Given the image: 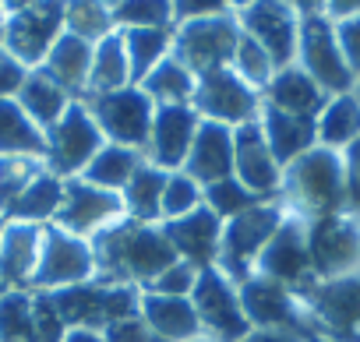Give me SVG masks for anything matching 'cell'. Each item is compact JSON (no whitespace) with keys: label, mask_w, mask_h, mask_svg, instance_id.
I'll return each mask as SVG.
<instances>
[{"label":"cell","mask_w":360,"mask_h":342,"mask_svg":"<svg viewBox=\"0 0 360 342\" xmlns=\"http://www.w3.org/2000/svg\"><path fill=\"white\" fill-rule=\"evenodd\" d=\"M141 321L152 328L162 342H191L198 338L202 324L195 314L191 296H162V293H141Z\"/></svg>","instance_id":"25"},{"label":"cell","mask_w":360,"mask_h":342,"mask_svg":"<svg viewBox=\"0 0 360 342\" xmlns=\"http://www.w3.org/2000/svg\"><path fill=\"white\" fill-rule=\"evenodd\" d=\"M237 296H240V307H244V317L251 321V328L283 331L297 342H307L314 335L297 293L286 289L283 282H272L265 275H251L237 286Z\"/></svg>","instance_id":"6"},{"label":"cell","mask_w":360,"mask_h":342,"mask_svg":"<svg viewBox=\"0 0 360 342\" xmlns=\"http://www.w3.org/2000/svg\"><path fill=\"white\" fill-rule=\"evenodd\" d=\"M202 205V188L188 173H169L162 191V219H180Z\"/></svg>","instance_id":"43"},{"label":"cell","mask_w":360,"mask_h":342,"mask_svg":"<svg viewBox=\"0 0 360 342\" xmlns=\"http://www.w3.org/2000/svg\"><path fill=\"white\" fill-rule=\"evenodd\" d=\"M166 240L173 244L180 261H191L195 268H212L219 258V240H223V219L198 205L195 212L180 216V219H166L162 226Z\"/></svg>","instance_id":"20"},{"label":"cell","mask_w":360,"mask_h":342,"mask_svg":"<svg viewBox=\"0 0 360 342\" xmlns=\"http://www.w3.org/2000/svg\"><path fill=\"white\" fill-rule=\"evenodd\" d=\"M184 173L198 188H209L216 180L233 177V127L216 124V120H202L195 131L191 152L184 159Z\"/></svg>","instance_id":"21"},{"label":"cell","mask_w":360,"mask_h":342,"mask_svg":"<svg viewBox=\"0 0 360 342\" xmlns=\"http://www.w3.org/2000/svg\"><path fill=\"white\" fill-rule=\"evenodd\" d=\"M166 180L169 173L159 166H148L141 162L134 169V177L127 180V188L120 191V202H124V212L138 223H155L162 219V191H166Z\"/></svg>","instance_id":"28"},{"label":"cell","mask_w":360,"mask_h":342,"mask_svg":"<svg viewBox=\"0 0 360 342\" xmlns=\"http://www.w3.org/2000/svg\"><path fill=\"white\" fill-rule=\"evenodd\" d=\"M360 138V99L353 92L332 96L318 113V141L325 148H349Z\"/></svg>","instance_id":"32"},{"label":"cell","mask_w":360,"mask_h":342,"mask_svg":"<svg viewBox=\"0 0 360 342\" xmlns=\"http://www.w3.org/2000/svg\"><path fill=\"white\" fill-rule=\"evenodd\" d=\"M314 335L332 342H360V275L318 279L297 293Z\"/></svg>","instance_id":"3"},{"label":"cell","mask_w":360,"mask_h":342,"mask_svg":"<svg viewBox=\"0 0 360 342\" xmlns=\"http://www.w3.org/2000/svg\"><path fill=\"white\" fill-rule=\"evenodd\" d=\"M4 293H8V282H4V279H0V296H4Z\"/></svg>","instance_id":"59"},{"label":"cell","mask_w":360,"mask_h":342,"mask_svg":"<svg viewBox=\"0 0 360 342\" xmlns=\"http://www.w3.org/2000/svg\"><path fill=\"white\" fill-rule=\"evenodd\" d=\"M356 15H360V0H325L328 22H342V18H356Z\"/></svg>","instance_id":"51"},{"label":"cell","mask_w":360,"mask_h":342,"mask_svg":"<svg viewBox=\"0 0 360 342\" xmlns=\"http://www.w3.org/2000/svg\"><path fill=\"white\" fill-rule=\"evenodd\" d=\"M173 18V0H120L113 11V25L127 29H166Z\"/></svg>","instance_id":"42"},{"label":"cell","mask_w":360,"mask_h":342,"mask_svg":"<svg viewBox=\"0 0 360 342\" xmlns=\"http://www.w3.org/2000/svg\"><path fill=\"white\" fill-rule=\"evenodd\" d=\"M297 57H300V71H307L321 92L328 96H346L353 92V71L339 50L335 39V25L325 15H307L297 25Z\"/></svg>","instance_id":"8"},{"label":"cell","mask_w":360,"mask_h":342,"mask_svg":"<svg viewBox=\"0 0 360 342\" xmlns=\"http://www.w3.org/2000/svg\"><path fill=\"white\" fill-rule=\"evenodd\" d=\"M85 110L92 113L96 127L110 138V145H124V148L148 145L155 106L141 88H117V92L89 96Z\"/></svg>","instance_id":"10"},{"label":"cell","mask_w":360,"mask_h":342,"mask_svg":"<svg viewBox=\"0 0 360 342\" xmlns=\"http://www.w3.org/2000/svg\"><path fill=\"white\" fill-rule=\"evenodd\" d=\"M230 4H237V8H240V11H244V8H248V4H255V0H230Z\"/></svg>","instance_id":"56"},{"label":"cell","mask_w":360,"mask_h":342,"mask_svg":"<svg viewBox=\"0 0 360 342\" xmlns=\"http://www.w3.org/2000/svg\"><path fill=\"white\" fill-rule=\"evenodd\" d=\"M240 25L255 43L265 46L276 71L290 67V60L297 57V25H300L290 4H283V0H255L240 11Z\"/></svg>","instance_id":"18"},{"label":"cell","mask_w":360,"mask_h":342,"mask_svg":"<svg viewBox=\"0 0 360 342\" xmlns=\"http://www.w3.org/2000/svg\"><path fill=\"white\" fill-rule=\"evenodd\" d=\"M103 4H120V0H103Z\"/></svg>","instance_id":"60"},{"label":"cell","mask_w":360,"mask_h":342,"mask_svg":"<svg viewBox=\"0 0 360 342\" xmlns=\"http://www.w3.org/2000/svg\"><path fill=\"white\" fill-rule=\"evenodd\" d=\"M25 78H29V67L22 60H15L11 53H0V99L22 92Z\"/></svg>","instance_id":"49"},{"label":"cell","mask_w":360,"mask_h":342,"mask_svg":"<svg viewBox=\"0 0 360 342\" xmlns=\"http://www.w3.org/2000/svg\"><path fill=\"white\" fill-rule=\"evenodd\" d=\"M127 81H131V67H127V50H124V36L110 32L106 39H99V43L92 46L89 96L127 88Z\"/></svg>","instance_id":"31"},{"label":"cell","mask_w":360,"mask_h":342,"mask_svg":"<svg viewBox=\"0 0 360 342\" xmlns=\"http://www.w3.org/2000/svg\"><path fill=\"white\" fill-rule=\"evenodd\" d=\"M240 342H297V338H290V335H283V331H262V328H251Z\"/></svg>","instance_id":"53"},{"label":"cell","mask_w":360,"mask_h":342,"mask_svg":"<svg viewBox=\"0 0 360 342\" xmlns=\"http://www.w3.org/2000/svg\"><path fill=\"white\" fill-rule=\"evenodd\" d=\"M191 342H212V338H191Z\"/></svg>","instance_id":"61"},{"label":"cell","mask_w":360,"mask_h":342,"mask_svg":"<svg viewBox=\"0 0 360 342\" xmlns=\"http://www.w3.org/2000/svg\"><path fill=\"white\" fill-rule=\"evenodd\" d=\"M293 209L300 216L321 219V216H339L346 212V169H342V155L314 145L311 152H304L297 162L286 166V180H283Z\"/></svg>","instance_id":"2"},{"label":"cell","mask_w":360,"mask_h":342,"mask_svg":"<svg viewBox=\"0 0 360 342\" xmlns=\"http://www.w3.org/2000/svg\"><path fill=\"white\" fill-rule=\"evenodd\" d=\"M202 198H205V209H212L219 219H233V216H240V212H248L262 202L237 177H226V180H216V184L202 188Z\"/></svg>","instance_id":"40"},{"label":"cell","mask_w":360,"mask_h":342,"mask_svg":"<svg viewBox=\"0 0 360 342\" xmlns=\"http://www.w3.org/2000/svg\"><path fill=\"white\" fill-rule=\"evenodd\" d=\"M43 173L32 155H0V219L11 216L25 188Z\"/></svg>","instance_id":"38"},{"label":"cell","mask_w":360,"mask_h":342,"mask_svg":"<svg viewBox=\"0 0 360 342\" xmlns=\"http://www.w3.org/2000/svg\"><path fill=\"white\" fill-rule=\"evenodd\" d=\"M141 92L159 106H184L195 96V74L176 57H166L159 67L148 71V78L141 81Z\"/></svg>","instance_id":"35"},{"label":"cell","mask_w":360,"mask_h":342,"mask_svg":"<svg viewBox=\"0 0 360 342\" xmlns=\"http://www.w3.org/2000/svg\"><path fill=\"white\" fill-rule=\"evenodd\" d=\"M353 96H356V99H360V78H356V81H353Z\"/></svg>","instance_id":"58"},{"label":"cell","mask_w":360,"mask_h":342,"mask_svg":"<svg viewBox=\"0 0 360 342\" xmlns=\"http://www.w3.org/2000/svg\"><path fill=\"white\" fill-rule=\"evenodd\" d=\"M18 106L29 113V120H32L39 131H46V127H53V124L68 113L71 99H68V92H64L53 78H46V74L39 71V74H29V78H25V85H22V92H18Z\"/></svg>","instance_id":"30"},{"label":"cell","mask_w":360,"mask_h":342,"mask_svg":"<svg viewBox=\"0 0 360 342\" xmlns=\"http://www.w3.org/2000/svg\"><path fill=\"white\" fill-rule=\"evenodd\" d=\"M64 335H68V324L57 314L53 296L36 289L32 293V335H29V342H64Z\"/></svg>","instance_id":"44"},{"label":"cell","mask_w":360,"mask_h":342,"mask_svg":"<svg viewBox=\"0 0 360 342\" xmlns=\"http://www.w3.org/2000/svg\"><path fill=\"white\" fill-rule=\"evenodd\" d=\"M103 148V131L96 127L92 113L82 103H71L68 113L50 127L46 134V159H50V173L57 177H75L85 173V166L96 159Z\"/></svg>","instance_id":"13"},{"label":"cell","mask_w":360,"mask_h":342,"mask_svg":"<svg viewBox=\"0 0 360 342\" xmlns=\"http://www.w3.org/2000/svg\"><path fill=\"white\" fill-rule=\"evenodd\" d=\"M169 43H173V39H169L166 29H127V32H124V50H127L131 81H145L148 71L166 60Z\"/></svg>","instance_id":"36"},{"label":"cell","mask_w":360,"mask_h":342,"mask_svg":"<svg viewBox=\"0 0 360 342\" xmlns=\"http://www.w3.org/2000/svg\"><path fill=\"white\" fill-rule=\"evenodd\" d=\"M120 212H124V202L117 191H103V188L75 177V180H64V202H60L53 226H60L75 237H96L99 230L117 223Z\"/></svg>","instance_id":"17"},{"label":"cell","mask_w":360,"mask_h":342,"mask_svg":"<svg viewBox=\"0 0 360 342\" xmlns=\"http://www.w3.org/2000/svg\"><path fill=\"white\" fill-rule=\"evenodd\" d=\"M191 303H195L202 331H209L212 342H240L251 331V321L244 317V307H240L233 282L216 265L198 272V282L191 289Z\"/></svg>","instance_id":"11"},{"label":"cell","mask_w":360,"mask_h":342,"mask_svg":"<svg viewBox=\"0 0 360 342\" xmlns=\"http://www.w3.org/2000/svg\"><path fill=\"white\" fill-rule=\"evenodd\" d=\"M89 244L96 254V282L110 286H148L162 268L176 261V251L166 240L162 226L138 219H117Z\"/></svg>","instance_id":"1"},{"label":"cell","mask_w":360,"mask_h":342,"mask_svg":"<svg viewBox=\"0 0 360 342\" xmlns=\"http://www.w3.org/2000/svg\"><path fill=\"white\" fill-rule=\"evenodd\" d=\"M297 11V18H307V15H325V0H283Z\"/></svg>","instance_id":"52"},{"label":"cell","mask_w":360,"mask_h":342,"mask_svg":"<svg viewBox=\"0 0 360 342\" xmlns=\"http://www.w3.org/2000/svg\"><path fill=\"white\" fill-rule=\"evenodd\" d=\"M332 25H335V39H339V50H342L353 78H360V15L356 18L332 22Z\"/></svg>","instance_id":"47"},{"label":"cell","mask_w":360,"mask_h":342,"mask_svg":"<svg viewBox=\"0 0 360 342\" xmlns=\"http://www.w3.org/2000/svg\"><path fill=\"white\" fill-rule=\"evenodd\" d=\"M237 39H240L237 18H230V15L195 18V22H184L180 32L173 36V57L198 78L216 67H226L233 60Z\"/></svg>","instance_id":"9"},{"label":"cell","mask_w":360,"mask_h":342,"mask_svg":"<svg viewBox=\"0 0 360 342\" xmlns=\"http://www.w3.org/2000/svg\"><path fill=\"white\" fill-rule=\"evenodd\" d=\"M39 244H43V226L15 223V219L4 223V233H0V279L8 282V289H25L32 282Z\"/></svg>","instance_id":"24"},{"label":"cell","mask_w":360,"mask_h":342,"mask_svg":"<svg viewBox=\"0 0 360 342\" xmlns=\"http://www.w3.org/2000/svg\"><path fill=\"white\" fill-rule=\"evenodd\" d=\"M342 169H346V216L360 223V138L346 148Z\"/></svg>","instance_id":"46"},{"label":"cell","mask_w":360,"mask_h":342,"mask_svg":"<svg viewBox=\"0 0 360 342\" xmlns=\"http://www.w3.org/2000/svg\"><path fill=\"white\" fill-rule=\"evenodd\" d=\"M233 177L258 198H272L276 191H283V166L272 159L258 120L233 131Z\"/></svg>","instance_id":"19"},{"label":"cell","mask_w":360,"mask_h":342,"mask_svg":"<svg viewBox=\"0 0 360 342\" xmlns=\"http://www.w3.org/2000/svg\"><path fill=\"white\" fill-rule=\"evenodd\" d=\"M307 342H332V338H325V335H311Z\"/></svg>","instance_id":"57"},{"label":"cell","mask_w":360,"mask_h":342,"mask_svg":"<svg viewBox=\"0 0 360 342\" xmlns=\"http://www.w3.org/2000/svg\"><path fill=\"white\" fill-rule=\"evenodd\" d=\"M32 335V293L8 289L0 296V342H29Z\"/></svg>","instance_id":"39"},{"label":"cell","mask_w":360,"mask_h":342,"mask_svg":"<svg viewBox=\"0 0 360 342\" xmlns=\"http://www.w3.org/2000/svg\"><path fill=\"white\" fill-rule=\"evenodd\" d=\"M307 254L314 279H339L360 265V223L346 212L307 223Z\"/></svg>","instance_id":"12"},{"label":"cell","mask_w":360,"mask_h":342,"mask_svg":"<svg viewBox=\"0 0 360 342\" xmlns=\"http://www.w3.org/2000/svg\"><path fill=\"white\" fill-rule=\"evenodd\" d=\"M64 342H106L103 331H92V328H68Z\"/></svg>","instance_id":"54"},{"label":"cell","mask_w":360,"mask_h":342,"mask_svg":"<svg viewBox=\"0 0 360 342\" xmlns=\"http://www.w3.org/2000/svg\"><path fill=\"white\" fill-rule=\"evenodd\" d=\"M64 4L68 0H36V4L15 11L4 25V46L22 64H39L53 50L64 29Z\"/></svg>","instance_id":"16"},{"label":"cell","mask_w":360,"mask_h":342,"mask_svg":"<svg viewBox=\"0 0 360 342\" xmlns=\"http://www.w3.org/2000/svg\"><path fill=\"white\" fill-rule=\"evenodd\" d=\"M226 0H173V18L180 22H195V18H212L223 15Z\"/></svg>","instance_id":"50"},{"label":"cell","mask_w":360,"mask_h":342,"mask_svg":"<svg viewBox=\"0 0 360 342\" xmlns=\"http://www.w3.org/2000/svg\"><path fill=\"white\" fill-rule=\"evenodd\" d=\"M198 131V113L191 106H159L152 117V134H148V148L159 169H176L184 166L191 141Z\"/></svg>","instance_id":"22"},{"label":"cell","mask_w":360,"mask_h":342,"mask_svg":"<svg viewBox=\"0 0 360 342\" xmlns=\"http://www.w3.org/2000/svg\"><path fill=\"white\" fill-rule=\"evenodd\" d=\"M53 307L64 317L68 328H92L103 331L113 321L134 317L141 310V289L138 286H110V282H82L68 289H53Z\"/></svg>","instance_id":"4"},{"label":"cell","mask_w":360,"mask_h":342,"mask_svg":"<svg viewBox=\"0 0 360 342\" xmlns=\"http://www.w3.org/2000/svg\"><path fill=\"white\" fill-rule=\"evenodd\" d=\"M96 279V254L92 244L85 237H75L60 226H46L43 230V244H39V261L32 272V289L39 293H53V289H68V286H82Z\"/></svg>","instance_id":"7"},{"label":"cell","mask_w":360,"mask_h":342,"mask_svg":"<svg viewBox=\"0 0 360 342\" xmlns=\"http://www.w3.org/2000/svg\"><path fill=\"white\" fill-rule=\"evenodd\" d=\"M138 166H141L138 148L103 145V148L96 152V159L85 166V177H82V180H89V184H96V188H103V191H124Z\"/></svg>","instance_id":"33"},{"label":"cell","mask_w":360,"mask_h":342,"mask_svg":"<svg viewBox=\"0 0 360 342\" xmlns=\"http://www.w3.org/2000/svg\"><path fill=\"white\" fill-rule=\"evenodd\" d=\"M195 110H202L209 120L216 124H251L262 110V99L255 96V88L230 67H216L209 74H198L195 78V96H191Z\"/></svg>","instance_id":"15"},{"label":"cell","mask_w":360,"mask_h":342,"mask_svg":"<svg viewBox=\"0 0 360 342\" xmlns=\"http://www.w3.org/2000/svg\"><path fill=\"white\" fill-rule=\"evenodd\" d=\"M233 64H237V74L251 85V88H265L276 74V64L272 57L265 53L262 43H255L244 29H240V39H237V50H233Z\"/></svg>","instance_id":"41"},{"label":"cell","mask_w":360,"mask_h":342,"mask_svg":"<svg viewBox=\"0 0 360 342\" xmlns=\"http://www.w3.org/2000/svg\"><path fill=\"white\" fill-rule=\"evenodd\" d=\"M0 233H4V219H0Z\"/></svg>","instance_id":"62"},{"label":"cell","mask_w":360,"mask_h":342,"mask_svg":"<svg viewBox=\"0 0 360 342\" xmlns=\"http://www.w3.org/2000/svg\"><path fill=\"white\" fill-rule=\"evenodd\" d=\"M262 134H265V145H269L272 159L279 166H290L318 145V120L262 106Z\"/></svg>","instance_id":"23"},{"label":"cell","mask_w":360,"mask_h":342,"mask_svg":"<svg viewBox=\"0 0 360 342\" xmlns=\"http://www.w3.org/2000/svg\"><path fill=\"white\" fill-rule=\"evenodd\" d=\"M89 71H92V43L68 32L46 53V71L43 74L53 78L64 92H78V88H89Z\"/></svg>","instance_id":"27"},{"label":"cell","mask_w":360,"mask_h":342,"mask_svg":"<svg viewBox=\"0 0 360 342\" xmlns=\"http://www.w3.org/2000/svg\"><path fill=\"white\" fill-rule=\"evenodd\" d=\"M332 96L321 92V85L300 71V67H279L272 74V81L265 85V106L272 110H283V113H293V117H314L325 110Z\"/></svg>","instance_id":"26"},{"label":"cell","mask_w":360,"mask_h":342,"mask_svg":"<svg viewBox=\"0 0 360 342\" xmlns=\"http://www.w3.org/2000/svg\"><path fill=\"white\" fill-rule=\"evenodd\" d=\"M198 272L202 268H195L191 261H173L169 268H162L148 286H145V293H162V296H191V289H195V282H198Z\"/></svg>","instance_id":"45"},{"label":"cell","mask_w":360,"mask_h":342,"mask_svg":"<svg viewBox=\"0 0 360 342\" xmlns=\"http://www.w3.org/2000/svg\"><path fill=\"white\" fill-rule=\"evenodd\" d=\"M64 25L71 36L85 43H99L113 32V11L103 0H68L64 4Z\"/></svg>","instance_id":"37"},{"label":"cell","mask_w":360,"mask_h":342,"mask_svg":"<svg viewBox=\"0 0 360 342\" xmlns=\"http://www.w3.org/2000/svg\"><path fill=\"white\" fill-rule=\"evenodd\" d=\"M255 265H258L255 275L283 282L293 293H300L311 282H318L314 268H311V254H307V223L297 219V216H286L279 223V230L272 233V240L265 244V251L258 254Z\"/></svg>","instance_id":"14"},{"label":"cell","mask_w":360,"mask_h":342,"mask_svg":"<svg viewBox=\"0 0 360 342\" xmlns=\"http://www.w3.org/2000/svg\"><path fill=\"white\" fill-rule=\"evenodd\" d=\"M283 219H286L283 209L272 205V202H258L255 209H248V212L226 219L216 268H219L230 282H237V286H240L244 279H251L258 254L265 251V244L272 240V233L279 230Z\"/></svg>","instance_id":"5"},{"label":"cell","mask_w":360,"mask_h":342,"mask_svg":"<svg viewBox=\"0 0 360 342\" xmlns=\"http://www.w3.org/2000/svg\"><path fill=\"white\" fill-rule=\"evenodd\" d=\"M0 18H4V11H0Z\"/></svg>","instance_id":"63"},{"label":"cell","mask_w":360,"mask_h":342,"mask_svg":"<svg viewBox=\"0 0 360 342\" xmlns=\"http://www.w3.org/2000/svg\"><path fill=\"white\" fill-rule=\"evenodd\" d=\"M103 338L106 342H162V338L152 335V328L141 321V314L124 317V321H113L110 328H103Z\"/></svg>","instance_id":"48"},{"label":"cell","mask_w":360,"mask_h":342,"mask_svg":"<svg viewBox=\"0 0 360 342\" xmlns=\"http://www.w3.org/2000/svg\"><path fill=\"white\" fill-rule=\"evenodd\" d=\"M29 4H36V0H0V8H4V11H22Z\"/></svg>","instance_id":"55"},{"label":"cell","mask_w":360,"mask_h":342,"mask_svg":"<svg viewBox=\"0 0 360 342\" xmlns=\"http://www.w3.org/2000/svg\"><path fill=\"white\" fill-rule=\"evenodd\" d=\"M60 202H64V180L57 173H50V169H43V173L25 188V195L18 198V205L11 209V219L15 223H36V226H43L46 219H57Z\"/></svg>","instance_id":"34"},{"label":"cell","mask_w":360,"mask_h":342,"mask_svg":"<svg viewBox=\"0 0 360 342\" xmlns=\"http://www.w3.org/2000/svg\"><path fill=\"white\" fill-rule=\"evenodd\" d=\"M0 155H46V134L15 99H0Z\"/></svg>","instance_id":"29"}]
</instances>
